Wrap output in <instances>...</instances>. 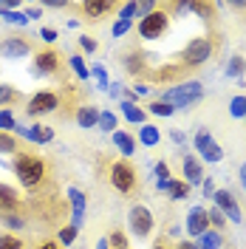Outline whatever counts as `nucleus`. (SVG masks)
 <instances>
[{
    "instance_id": "nucleus-52",
    "label": "nucleus",
    "mask_w": 246,
    "mask_h": 249,
    "mask_svg": "<svg viewBox=\"0 0 246 249\" xmlns=\"http://www.w3.org/2000/svg\"><path fill=\"white\" fill-rule=\"evenodd\" d=\"M40 15H43V9H40V6H29V9H26V17H31V20H37Z\"/></svg>"
},
{
    "instance_id": "nucleus-10",
    "label": "nucleus",
    "mask_w": 246,
    "mask_h": 249,
    "mask_svg": "<svg viewBox=\"0 0 246 249\" xmlns=\"http://www.w3.org/2000/svg\"><path fill=\"white\" fill-rule=\"evenodd\" d=\"M62 68V57L57 48H40L37 54H34V74H46V77H54V74H60Z\"/></svg>"
},
{
    "instance_id": "nucleus-57",
    "label": "nucleus",
    "mask_w": 246,
    "mask_h": 249,
    "mask_svg": "<svg viewBox=\"0 0 246 249\" xmlns=\"http://www.w3.org/2000/svg\"><path fill=\"white\" fill-rule=\"evenodd\" d=\"M153 249H170V247L164 244V241H156V244H153Z\"/></svg>"
},
{
    "instance_id": "nucleus-28",
    "label": "nucleus",
    "mask_w": 246,
    "mask_h": 249,
    "mask_svg": "<svg viewBox=\"0 0 246 249\" xmlns=\"http://www.w3.org/2000/svg\"><path fill=\"white\" fill-rule=\"evenodd\" d=\"M68 65H71V71L77 74V79H91V68L85 65V60H82L79 54H71V57H68Z\"/></svg>"
},
{
    "instance_id": "nucleus-20",
    "label": "nucleus",
    "mask_w": 246,
    "mask_h": 249,
    "mask_svg": "<svg viewBox=\"0 0 246 249\" xmlns=\"http://www.w3.org/2000/svg\"><path fill=\"white\" fill-rule=\"evenodd\" d=\"M68 201H71V210H74V218L68 221V224H74V227H82V215H85V193L77 190V187H68Z\"/></svg>"
},
{
    "instance_id": "nucleus-11",
    "label": "nucleus",
    "mask_w": 246,
    "mask_h": 249,
    "mask_svg": "<svg viewBox=\"0 0 246 249\" xmlns=\"http://www.w3.org/2000/svg\"><path fill=\"white\" fill-rule=\"evenodd\" d=\"M31 54V40L23 34H12L6 40H0V57L6 60H23Z\"/></svg>"
},
{
    "instance_id": "nucleus-53",
    "label": "nucleus",
    "mask_w": 246,
    "mask_h": 249,
    "mask_svg": "<svg viewBox=\"0 0 246 249\" xmlns=\"http://www.w3.org/2000/svg\"><path fill=\"white\" fill-rule=\"evenodd\" d=\"M173 249H195V241H187V238H184V241H178Z\"/></svg>"
},
{
    "instance_id": "nucleus-36",
    "label": "nucleus",
    "mask_w": 246,
    "mask_h": 249,
    "mask_svg": "<svg viewBox=\"0 0 246 249\" xmlns=\"http://www.w3.org/2000/svg\"><path fill=\"white\" fill-rule=\"evenodd\" d=\"M108 247L110 249H130V241H127V235L119 232V230H113L108 235Z\"/></svg>"
},
{
    "instance_id": "nucleus-9",
    "label": "nucleus",
    "mask_w": 246,
    "mask_h": 249,
    "mask_svg": "<svg viewBox=\"0 0 246 249\" xmlns=\"http://www.w3.org/2000/svg\"><path fill=\"white\" fill-rule=\"evenodd\" d=\"M193 144H195L198 156H204V161H210V164H218V161L224 159V147L212 139V133H210L207 127H201L198 133L193 136Z\"/></svg>"
},
{
    "instance_id": "nucleus-24",
    "label": "nucleus",
    "mask_w": 246,
    "mask_h": 249,
    "mask_svg": "<svg viewBox=\"0 0 246 249\" xmlns=\"http://www.w3.org/2000/svg\"><path fill=\"white\" fill-rule=\"evenodd\" d=\"M221 247H224V235L215 232V230H207L195 241V249H221Z\"/></svg>"
},
{
    "instance_id": "nucleus-2",
    "label": "nucleus",
    "mask_w": 246,
    "mask_h": 249,
    "mask_svg": "<svg viewBox=\"0 0 246 249\" xmlns=\"http://www.w3.org/2000/svg\"><path fill=\"white\" fill-rule=\"evenodd\" d=\"M158 99H161V102H167V105H173L176 110L193 108V105H198L201 99H204V85L195 82V79H184V82H178V85L167 88Z\"/></svg>"
},
{
    "instance_id": "nucleus-31",
    "label": "nucleus",
    "mask_w": 246,
    "mask_h": 249,
    "mask_svg": "<svg viewBox=\"0 0 246 249\" xmlns=\"http://www.w3.org/2000/svg\"><path fill=\"white\" fill-rule=\"evenodd\" d=\"M207 215H210V227H212L215 232H224V230H227V218H224V213H221L218 207H210Z\"/></svg>"
},
{
    "instance_id": "nucleus-54",
    "label": "nucleus",
    "mask_w": 246,
    "mask_h": 249,
    "mask_svg": "<svg viewBox=\"0 0 246 249\" xmlns=\"http://www.w3.org/2000/svg\"><path fill=\"white\" fill-rule=\"evenodd\" d=\"M46 6L48 9H65L68 3H62V0H46Z\"/></svg>"
},
{
    "instance_id": "nucleus-30",
    "label": "nucleus",
    "mask_w": 246,
    "mask_h": 249,
    "mask_svg": "<svg viewBox=\"0 0 246 249\" xmlns=\"http://www.w3.org/2000/svg\"><path fill=\"white\" fill-rule=\"evenodd\" d=\"M229 116H232V119H244V116H246V96H244V93L232 96V102H229Z\"/></svg>"
},
{
    "instance_id": "nucleus-44",
    "label": "nucleus",
    "mask_w": 246,
    "mask_h": 249,
    "mask_svg": "<svg viewBox=\"0 0 246 249\" xmlns=\"http://www.w3.org/2000/svg\"><path fill=\"white\" fill-rule=\"evenodd\" d=\"M0 221H6V227H9V230H23V227H26V221H23V218L17 215H0Z\"/></svg>"
},
{
    "instance_id": "nucleus-25",
    "label": "nucleus",
    "mask_w": 246,
    "mask_h": 249,
    "mask_svg": "<svg viewBox=\"0 0 246 249\" xmlns=\"http://www.w3.org/2000/svg\"><path fill=\"white\" fill-rule=\"evenodd\" d=\"M158 139H161V130L156 127V124H141V130H139V142L144 144V147H156L158 144Z\"/></svg>"
},
{
    "instance_id": "nucleus-19",
    "label": "nucleus",
    "mask_w": 246,
    "mask_h": 249,
    "mask_svg": "<svg viewBox=\"0 0 246 249\" xmlns=\"http://www.w3.org/2000/svg\"><path fill=\"white\" fill-rule=\"evenodd\" d=\"M99 113H102V110L96 108V105H79V108L74 110V122H77L79 127H85V130H91V127L99 124Z\"/></svg>"
},
{
    "instance_id": "nucleus-48",
    "label": "nucleus",
    "mask_w": 246,
    "mask_h": 249,
    "mask_svg": "<svg viewBox=\"0 0 246 249\" xmlns=\"http://www.w3.org/2000/svg\"><path fill=\"white\" fill-rule=\"evenodd\" d=\"M34 249H60V241H51V238H46V241H40Z\"/></svg>"
},
{
    "instance_id": "nucleus-22",
    "label": "nucleus",
    "mask_w": 246,
    "mask_h": 249,
    "mask_svg": "<svg viewBox=\"0 0 246 249\" xmlns=\"http://www.w3.org/2000/svg\"><path fill=\"white\" fill-rule=\"evenodd\" d=\"M224 74L227 79H241L246 74V57L244 54H232L229 62H227V68H224Z\"/></svg>"
},
{
    "instance_id": "nucleus-21",
    "label": "nucleus",
    "mask_w": 246,
    "mask_h": 249,
    "mask_svg": "<svg viewBox=\"0 0 246 249\" xmlns=\"http://www.w3.org/2000/svg\"><path fill=\"white\" fill-rule=\"evenodd\" d=\"M110 139H113V144L119 147V153H122V156H133V153H136V139H133L130 133H124V130L116 127V130L110 133Z\"/></svg>"
},
{
    "instance_id": "nucleus-17",
    "label": "nucleus",
    "mask_w": 246,
    "mask_h": 249,
    "mask_svg": "<svg viewBox=\"0 0 246 249\" xmlns=\"http://www.w3.org/2000/svg\"><path fill=\"white\" fill-rule=\"evenodd\" d=\"M181 167H184V178H187V184L190 187H198V184H204V164H201L195 156H190L187 153L184 159H181Z\"/></svg>"
},
{
    "instance_id": "nucleus-42",
    "label": "nucleus",
    "mask_w": 246,
    "mask_h": 249,
    "mask_svg": "<svg viewBox=\"0 0 246 249\" xmlns=\"http://www.w3.org/2000/svg\"><path fill=\"white\" fill-rule=\"evenodd\" d=\"M130 29H133V23H130V20H116V23H113V29H110V34H113V37H124Z\"/></svg>"
},
{
    "instance_id": "nucleus-58",
    "label": "nucleus",
    "mask_w": 246,
    "mask_h": 249,
    "mask_svg": "<svg viewBox=\"0 0 246 249\" xmlns=\"http://www.w3.org/2000/svg\"><path fill=\"white\" fill-rule=\"evenodd\" d=\"M244 122H246V116H244Z\"/></svg>"
},
{
    "instance_id": "nucleus-6",
    "label": "nucleus",
    "mask_w": 246,
    "mask_h": 249,
    "mask_svg": "<svg viewBox=\"0 0 246 249\" xmlns=\"http://www.w3.org/2000/svg\"><path fill=\"white\" fill-rule=\"evenodd\" d=\"M190 74V68H184L181 62H167V65H158V68H147L144 79L153 82V85H178L184 82V77Z\"/></svg>"
},
{
    "instance_id": "nucleus-1",
    "label": "nucleus",
    "mask_w": 246,
    "mask_h": 249,
    "mask_svg": "<svg viewBox=\"0 0 246 249\" xmlns=\"http://www.w3.org/2000/svg\"><path fill=\"white\" fill-rule=\"evenodd\" d=\"M12 170H15L17 181L26 187V190H37V187L46 181L48 167L34 150H20V153L15 156V161H12Z\"/></svg>"
},
{
    "instance_id": "nucleus-33",
    "label": "nucleus",
    "mask_w": 246,
    "mask_h": 249,
    "mask_svg": "<svg viewBox=\"0 0 246 249\" xmlns=\"http://www.w3.org/2000/svg\"><path fill=\"white\" fill-rule=\"evenodd\" d=\"M147 110H150L153 116H161V119H164V116H173V113H176V108H173V105H167V102H161V99H153V102L147 105Z\"/></svg>"
},
{
    "instance_id": "nucleus-46",
    "label": "nucleus",
    "mask_w": 246,
    "mask_h": 249,
    "mask_svg": "<svg viewBox=\"0 0 246 249\" xmlns=\"http://www.w3.org/2000/svg\"><path fill=\"white\" fill-rule=\"evenodd\" d=\"M153 170H156V178H158V181H164V178H173V176H170V167L164 164V161H158Z\"/></svg>"
},
{
    "instance_id": "nucleus-56",
    "label": "nucleus",
    "mask_w": 246,
    "mask_h": 249,
    "mask_svg": "<svg viewBox=\"0 0 246 249\" xmlns=\"http://www.w3.org/2000/svg\"><path fill=\"white\" fill-rule=\"evenodd\" d=\"M96 249H110V247H108V238H102V241L96 244Z\"/></svg>"
},
{
    "instance_id": "nucleus-26",
    "label": "nucleus",
    "mask_w": 246,
    "mask_h": 249,
    "mask_svg": "<svg viewBox=\"0 0 246 249\" xmlns=\"http://www.w3.org/2000/svg\"><path fill=\"white\" fill-rule=\"evenodd\" d=\"M122 116L127 119V122H133V124H144V116H147V113L139 108L136 102H124L122 99Z\"/></svg>"
},
{
    "instance_id": "nucleus-35",
    "label": "nucleus",
    "mask_w": 246,
    "mask_h": 249,
    "mask_svg": "<svg viewBox=\"0 0 246 249\" xmlns=\"http://www.w3.org/2000/svg\"><path fill=\"white\" fill-rule=\"evenodd\" d=\"M0 249H26V244L15 232H3L0 235Z\"/></svg>"
},
{
    "instance_id": "nucleus-29",
    "label": "nucleus",
    "mask_w": 246,
    "mask_h": 249,
    "mask_svg": "<svg viewBox=\"0 0 246 249\" xmlns=\"http://www.w3.org/2000/svg\"><path fill=\"white\" fill-rule=\"evenodd\" d=\"M167 196H170V201H184L187 196H190V184H187V181H181V178H176Z\"/></svg>"
},
{
    "instance_id": "nucleus-13",
    "label": "nucleus",
    "mask_w": 246,
    "mask_h": 249,
    "mask_svg": "<svg viewBox=\"0 0 246 249\" xmlns=\"http://www.w3.org/2000/svg\"><path fill=\"white\" fill-rule=\"evenodd\" d=\"M212 201H215V207L224 213V218H227V221H232V224H241L244 213H241V207H238V201H235V196H232L229 190H215Z\"/></svg>"
},
{
    "instance_id": "nucleus-39",
    "label": "nucleus",
    "mask_w": 246,
    "mask_h": 249,
    "mask_svg": "<svg viewBox=\"0 0 246 249\" xmlns=\"http://www.w3.org/2000/svg\"><path fill=\"white\" fill-rule=\"evenodd\" d=\"M15 127H17V122H15V116H12V110H0V133H9Z\"/></svg>"
},
{
    "instance_id": "nucleus-27",
    "label": "nucleus",
    "mask_w": 246,
    "mask_h": 249,
    "mask_svg": "<svg viewBox=\"0 0 246 249\" xmlns=\"http://www.w3.org/2000/svg\"><path fill=\"white\" fill-rule=\"evenodd\" d=\"M20 150H23V144H20V139H17L15 133H0V153L17 156Z\"/></svg>"
},
{
    "instance_id": "nucleus-55",
    "label": "nucleus",
    "mask_w": 246,
    "mask_h": 249,
    "mask_svg": "<svg viewBox=\"0 0 246 249\" xmlns=\"http://www.w3.org/2000/svg\"><path fill=\"white\" fill-rule=\"evenodd\" d=\"M238 178H241V184H244V190H246V161L241 164V170H238Z\"/></svg>"
},
{
    "instance_id": "nucleus-3",
    "label": "nucleus",
    "mask_w": 246,
    "mask_h": 249,
    "mask_svg": "<svg viewBox=\"0 0 246 249\" xmlns=\"http://www.w3.org/2000/svg\"><path fill=\"white\" fill-rule=\"evenodd\" d=\"M108 181H110V187H113L116 193L130 196V193H136L139 190V173H136V167H133L127 159H119V161L110 164Z\"/></svg>"
},
{
    "instance_id": "nucleus-43",
    "label": "nucleus",
    "mask_w": 246,
    "mask_h": 249,
    "mask_svg": "<svg viewBox=\"0 0 246 249\" xmlns=\"http://www.w3.org/2000/svg\"><path fill=\"white\" fill-rule=\"evenodd\" d=\"M79 48H82V51H85V54H93V51H96V48H99V43H96V40H93L91 34H82V37H79Z\"/></svg>"
},
{
    "instance_id": "nucleus-15",
    "label": "nucleus",
    "mask_w": 246,
    "mask_h": 249,
    "mask_svg": "<svg viewBox=\"0 0 246 249\" xmlns=\"http://www.w3.org/2000/svg\"><path fill=\"white\" fill-rule=\"evenodd\" d=\"M23 210V196L12 184L0 181V215H15Z\"/></svg>"
},
{
    "instance_id": "nucleus-18",
    "label": "nucleus",
    "mask_w": 246,
    "mask_h": 249,
    "mask_svg": "<svg viewBox=\"0 0 246 249\" xmlns=\"http://www.w3.org/2000/svg\"><path fill=\"white\" fill-rule=\"evenodd\" d=\"M124 68H127V74H133V77H144V74H147V54H144L141 48H130V51L124 54Z\"/></svg>"
},
{
    "instance_id": "nucleus-51",
    "label": "nucleus",
    "mask_w": 246,
    "mask_h": 249,
    "mask_svg": "<svg viewBox=\"0 0 246 249\" xmlns=\"http://www.w3.org/2000/svg\"><path fill=\"white\" fill-rule=\"evenodd\" d=\"M170 139L176 142V144H184V142H187V136L181 133V130H170Z\"/></svg>"
},
{
    "instance_id": "nucleus-23",
    "label": "nucleus",
    "mask_w": 246,
    "mask_h": 249,
    "mask_svg": "<svg viewBox=\"0 0 246 249\" xmlns=\"http://www.w3.org/2000/svg\"><path fill=\"white\" fill-rule=\"evenodd\" d=\"M20 102H23V96L12 85L0 82V110H9V108H15V105H20Z\"/></svg>"
},
{
    "instance_id": "nucleus-37",
    "label": "nucleus",
    "mask_w": 246,
    "mask_h": 249,
    "mask_svg": "<svg viewBox=\"0 0 246 249\" xmlns=\"http://www.w3.org/2000/svg\"><path fill=\"white\" fill-rule=\"evenodd\" d=\"M77 227H74V224H68V227H62L60 230V235H57V241H60L62 247H71V244H74V238H77Z\"/></svg>"
},
{
    "instance_id": "nucleus-12",
    "label": "nucleus",
    "mask_w": 246,
    "mask_h": 249,
    "mask_svg": "<svg viewBox=\"0 0 246 249\" xmlns=\"http://www.w3.org/2000/svg\"><path fill=\"white\" fill-rule=\"evenodd\" d=\"M77 9L82 12V17H85L88 23H99V20L108 17L110 12H119V6L110 3V0H85V3H79Z\"/></svg>"
},
{
    "instance_id": "nucleus-49",
    "label": "nucleus",
    "mask_w": 246,
    "mask_h": 249,
    "mask_svg": "<svg viewBox=\"0 0 246 249\" xmlns=\"http://www.w3.org/2000/svg\"><path fill=\"white\" fill-rule=\"evenodd\" d=\"M173 181H176V178H164V181H156V190H158V193H170Z\"/></svg>"
},
{
    "instance_id": "nucleus-5",
    "label": "nucleus",
    "mask_w": 246,
    "mask_h": 249,
    "mask_svg": "<svg viewBox=\"0 0 246 249\" xmlns=\"http://www.w3.org/2000/svg\"><path fill=\"white\" fill-rule=\"evenodd\" d=\"M170 20H173V17H170L167 12H161V9L150 12L147 17L139 20V29H136L139 37H141V40H161L170 31Z\"/></svg>"
},
{
    "instance_id": "nucleus-41",
    "label": "nucleus",
    "mask_w": 246,
    "mask_h": 249,
    "mask_svg": "<svg viewBox=\"0 0 246 249\" xmlns=\"http://www.w3.org/2000/svg\"><path fill=\"white\" fill-rule=\"evenodd\" d=\"M3 20L12 23V26H26V23H29L26 12H9V15H3Z\"/></svg>"
},
{
    "instance_id": "nucleus-38",
    "label": "nucleus",
    "mask_w": 246,
    "mask_h": 249,
    "mask_svg": "<svg viewBox=\"0 0 246 249\" xmlns=\"http://www.w3.org/2000/svg\"><path fill=\"white\" fill-rule=\"evenodd\" d=\"M139 15V6L136 0H130V3H124V6H119V20H130L133 23V17Z\"/></svg>"
},
{
    "instance_id": "nucleus-16",
    "label": "nucleus",
    "mask_w": 246,
    "mask_h": 249,
    "mask_svg": "<svg viewBox=\"0 0 246 249\" xmlns=\"http://www.w3.org/2000/svg\"><path fill=\"white\" fill-rule=\"evenodd\" d=\"M15 133H20L23 139L34 142V144H48V142H54V130L46 127V124H34V127H23V124H17Z\"/></svg>"
},
{
    "instance_id": "nucleus-8",
    "label": "nucleus",
    "mask_w": 246,
    "mask_h": 249,
    "mask_svg": "<svg viewBox=\"0 0 246 249\" xmlns=\"http://www.w3.org/2000/svg\"><path fill=\"white\" fill-rule=\"evenodd\" d=\"M60 110V96L54 91H37L29 96L26 102V113L29 116H46V113H57Z\"/></svg>"
},
{
    "instance_id": "nucleus-47",
    "label": "nucleus",
    "mask_w": 246,
    "mask_h": 249,
    "mask_svg": "<svg viewBox=\"0 0 246 249\" xmlns=\"http://www.w3.org/2000/svg\"><path fill=\"white\" fill-rule=\"evenodd\" d=\"M201 190H204V196H207V198H212V196H215V184H212V178H210V176L204 178V184H201Z\"/></svg>"
},
{
    "instance_id": "nucleus-45",
    "label": "nucleus",
    "mask_w": 246,
    "mask_h": 249,
    "mask_svg": "<svg viewBox=\"0 0 246 249\" xmlns=\"http://www.w3.org/2000/svg\"><path fill=\"white\" fill-rule=\"evenodd\" d=\"M136 6H139V15H141V17H147L150 12L158 9V3H156V0H136Z\"/></svg>"
},
{
    "instance_id": "nucleus-7",
    "label": "nucleus",
    "mask_w": 246,
    "mask_h": 249,
    "mask_svg": "<svg viewBox=\"0 0 246 249\" xmlns=\"http://www.w3.org/2000/svg\"><path fill=\"white\" fill-rule=\"evenodd\" d=\"M127 224H130V232L136 235V238H150V232H153V227H156V218L144 204H133L127 210Z\"/></svg>"
},
{
    "instance_id": "nucleus-32",
    "label": "nucleus",
    "mask_w": 246,
    "mask_h": 249,
    "mask_svg": "<svg viewBox=\"0 0 246 249\" xmlns=\"http://www.w3.org/2000/svg\"><path fill=\"white\" fill-rule=\"evenodd\" d=\"M215 3H190V12H195L198 17H207V20H215Z\"/></svg>"
},
{
    "instance_id": "nucleus-4",
    "label": "nucleus",
    "mask_w": 246,
    "mask_h": 249,
    "mask_svg": "<svg viewBox=\"0 0 246 249\" xmlns=\"http://www.w3.org/2000/svg\"><path fill=\"white\" fill-rule=\"evenodd\" d=\"M215 54V43L210 40V37H195V40H190L187 43V48L178 54V62L184 65V68H198V65H204V62L210 60Z\"/></svg>"
},
{
    "instance_id": "nucleus-40",
    "label": "nucleus",
    "mask_w": 246,
    "mask_h": 249,
    "mask_svg": "<svg viewBox=\"0 0 246 249\" xmlns=\"http://www.w3.org/2000/svg\"><path fill=\"white\" fill-rule=\"evenodd\" d=\"M91 77L99 82V88H110V82H108V71L102 68V65H91Z\"/></svg>"
},
{
    "instance_id": "nucleus-14",
    "label": "nucleus",
    "mask_w": 246,
    "mask_h": 249,
    "mask_svg": "<svg viewBox=\"0 0 246 249\" xmlns=\"http://www.w3.org/2000/svg\"><path fill=\"white\" fill-rule=\"evenodd\" d=\"M184 227H187V232L193 235L195 241H198L207 230H212V227H210V215H207V207H193V210L187 213Z\"/></svg>"
},
{
    "instance_id": "nucleus-34",
    "label": "nucleus",
    "mask_w": 246,
    "mask_h": 249,
    "mask_svg": "<svg viewBox=\"0 0 246 249\" xmlns=\"http://www.w3.org/2000/svg\"><path fill=\"white\" fill-rule=\"evenodd\" d=\"M99 130L102 133H113L116 130V113L113 110H102L99 113Z\"/></svg>"
},
{
    "instance_id": "nucleus-50",
    "label": "nucleus",
    "mask_w": 246,
    "mask_h": 249,
    "mask_svg": "<svg viewBox=\"0 0 246 249\" xmlns=\"http://www.w3.org/2000/svg\"><path fill=\"white\" fill-rule=\"evenodd\" d=\"M40 37H43L46 43H54V40H57V31H54V29H43V31H40Z\"/></svg>"
}]
</instances>
